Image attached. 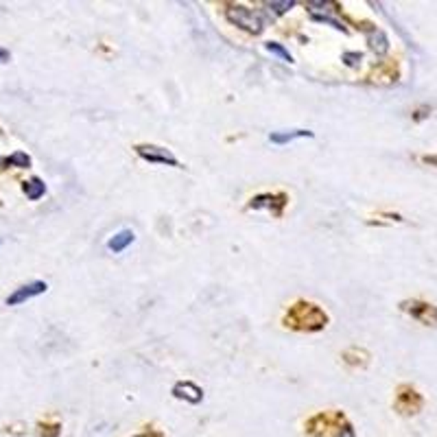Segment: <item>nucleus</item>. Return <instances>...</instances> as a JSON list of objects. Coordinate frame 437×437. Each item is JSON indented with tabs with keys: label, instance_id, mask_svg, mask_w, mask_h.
Listing matches in <instances>:
<instances>
[{
	"label": "nucleus",
	"instance_id": "6e6552de",
	"mask_svg": "<svg viewBox=\"0 0 437 437\" xmlns=\"http://www.w3.org/2000/svg\"><path fill=\"white\" fill-rule=\"evenodd\" d=\"M24 193H26V197H29V199H39L46 193V186L42 184V180L33 177V180H29L24 184Z\"/></svg>",
	"mask_w": 437,
	"mask_h": 437
},
{
	"label": "nucleus",
	"instance_id": "4468645a",
	"mask_svg": "<svg viewBox=\"0 0 437 437\" xmlns=\"http://www.w3.org/2000/svg\"><path fill=\"white\" fill-rule=\"evenodd\" d=\"M0 59H7V53L5 50H0Z\"/></svg>",
	"mask_w": 437,
	"mask_h": 437
},
{
	"label": "nucleus",
	"instance_id": "9b49d317",
	"mask_svg": "<svg viewBox=\"0 0 437 437\" xmlns=\"http://www.w3.org/2000/svg\"><path fill=\"white\" fill-rule=\"evenodd\" d=\"M293 5H295L293 0H291V3H289V0H286V3H267V7H269L271 11L276 9V13H284V11H289Z\"/></svg>",
	"mask_w": 437,
	"mask_h": 437
},
{
	"label": "nucleus",
	"instance_id": "f8f14e48",
	"mask_svg": "<svg viewBox=\"0 0 437 437\" xmlns=\"http://www.w3.org/2000/svg\"><path fill=\"white\" fill-rule=\"evenodd\" d=\"M313 20H317V22H328V24H333L337 31H344V24H339L337 20L333 18H326V16H313Z\"/></svg>",
	"mask_w": 437,
	"mask_h": 437
},
{
	"label": "nucleus",
	"instance_id": "f03ea898",
	"mask_svg": "<svg viewBox=\"0 0 437 437\" xmlns=\"http://www.w3.org/2000/svg\"><path fill=\"white\" fill-rule=\"evenodd\" d=\"M136 154L149 162H160V164H171V167H182L180 160H177L169 149L162 147H149V145H138L136 147Z\"/></svg>",
	"mask_w": 437,
	"mask_h": 437
},
{
	"label": "nucleus",
	"instance_id": "dca6fc26",
	"mask_svg": "<svg viewBox=\"0 0 437 437\" xmlns=\"http://www.w3.org/2000/svg\"><path fill=\"white\" fill-rule=\"evenodd\" d=\"M142 437H149V435H142Z\"/></svg>",
	"mask_w": 437,
	"mask_h": 437
},
{
	"label": "nucleus",
	"instance_id": "7ed1b4c3",
	"mask_svg": "<svg viewBox=\"0 0 437 437\" xmlns=\"http://www.w3.org/2000/svg\"><path fill=\"white\" fill-rule=\"evenodd\" d=\"M48 289L46 286V282H31V284H24V286H20V289H16L13 291L9 297H7V304L9 306H18V304H22V302H26V299L29 297H35V295H39V293H44Z\"/></svg>",
	"mask_w": 437,
	"mask_h": 437
},
{
	"label": "nucleus",
	"instance_id": "39448f33",
	"mask_svg": "<svg viewBox=\"0 0 437 437\" xmlns=\"http://www.w3.org/2000/svg\"><path fill=\"white\" fill-rule=\"evenodd\" d=\"M133 239H136V234L131 230H122V232H118V234H114L112 239L107 241V250L109 252H122V250H127L129 245L133 243Z\"/></svg>",
	"mask_w": 437,
	"mask_h": 437
},
{
	"label": "nucleus",
	"instance_id": "1a4fd4ad",
	"mask_svg": "<svg viewBox=\"0 0 437 437\" xmlns=\"http://www.w3.org/2000/svg\"><path fill=\"white\" fill-rule=\"evenodd\" d=\"M7 164H13V167H20V169H29L31 167V158L26 154H22V151H18V154H13L7 160Z\"/></svg>",
	"mask_w": 437,
	"mask_h": 437
},
{
	"label": "nucleus",
	"instance_id": "2eb2a0df",
	"mask_svg": "<svg viewBox=\"0 0 437 437\" xmlns=\"http://www.w3.org/2000/svg\"><path fill=\"white\" fill-rule=\"evenodd\" d=\"M427 162H431V164H437V158H427Z\"/></svg>",
	"mask_w": 437,
	"mask_h": 437
},
{
	"label": "nucleus",
	"instance_id": "423d86ee",
	"mask_svg": "<svg viewBox=\"0 0 437 437\" xmlns=\"http://www.w3.org/2000/svg\"><path fill=\"white\" fill-rule=\"evenodd\" d=\"M295 138H313V131H306V129H297V131H284V133H271L269 140L276 142V145H284V142H291Z\"/></svg>",
	"mask_w": 437,
	"mask_h": 437
},
{
	"label": "nucleus",
	"instance_id": "ddd939ff",
	"mask_svg": "<svg viewBox=\"0 0 437 437\" xmlns=\"http://www.w3.org/2000/svg\"><path fill=\"white\" fill-rule=\"evenodd\" d=\"M339 437H354V431L350 429V427H346L344 431H341V435Z\"/></svg>",
	"mask_w": 437,
	"mask_h": 437
},
{
	"label": "nucleus",
	"instance_id": "0eeeda50",
	"mask_svg": "<svg viewBox=\"0 0 437 437\" xmlns=\"http://www.w3.org/2000/svg\"><path fill=\"white\" fill-rule=\"evenodd\" d=\"M367 42H370V48L374 53H385L387 50V37L378 29H370L367 31Z\"/></svg>",
	"mask_w": 437,
	"mask_h": 437
},
{
	"label": "nucleus",
	"instance_id": "9d476101",
	"mask_svg": "<svg viewBox=\"0 0 437 437\" xmlns=\"http://www.w3.org/2000/svg\"><path fill=\"white\" fill-rule=\"evenodd\" d=\"M265 48L269 50V53H273V55H278V57H282L284 62H293V57H291V53L289 50H284L280 44H273V42H267L265 44Z\"/></svg>",
	"mask_w": 437,
	"mask_h": 437
},
{
	"label": "nucleus",
	"instance_id": "f257e3e1",
	"mask_svg": "<svg viewBox=\"0 0 437 437\" xmlns=\"http://www.w3.org/2000/svg\"><path fill=\"white\" fill-rule=\"evenodd\" d=\"M225 16L232 24H236V26H241V29L250 31V33H261V29H263V18L252 9L232 7V9H227Z\"/></svg>",
	"mask_w": 437,
	"mask_h": 437
},
{
	"label": "nucleus",
	"instance_id": "20e7f679",
	"mask_svg": "<svg viewBox=\"0 0 437 437\" xmlns=\"http://www.w3.org/2000/svg\"><path fill=\"white\" fill-rule=\"evenodd\" d=\"M173 396L175 398H182V400L197 405L203 398V391L197 385H193V382H177V385L173 387Z\"/></svg>",
	"mask_w": 437,
	"mask_h": 437
}]
</instances>
